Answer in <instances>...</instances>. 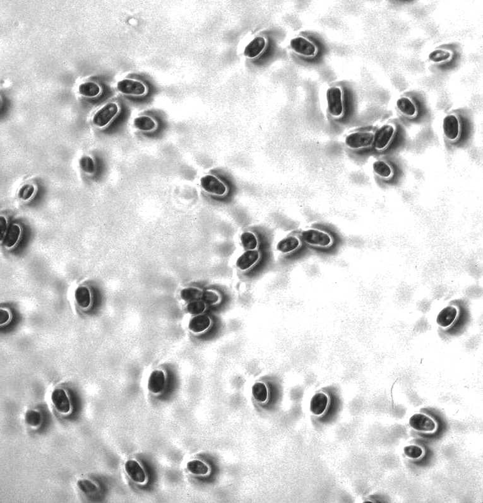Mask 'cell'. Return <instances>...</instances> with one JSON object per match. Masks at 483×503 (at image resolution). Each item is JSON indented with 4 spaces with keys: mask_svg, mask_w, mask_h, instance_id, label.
Masks as SVG:
<instances>
[{
    "mask_svg": "<svg viewBox=\"0 0 483 503\" xmlns=\"http://www.w3.org/2000/svg\"><path fill=\"white\" fill-rule=\"evenodd\" d=\"M410 427L422 432H432L436 428L435 422L429 416L423 414H416L411 417Z\"/></svg>",
    "mask_w": 483,
    "mask_h": 503,
    "instance_id": "cell-11",
    "label": "cell"
},
{
    "mask_svg": "<svg viewBox=\"0 0 483 503\" xmlns=\"http://www.w3.org/2000/svg\"><path fill=\"white\" fill-rule=\"evenodd\" d=\"M290 46L295 53L305 57H314L318 52L316 44L302 35L292 38L290 41Z\"/></svg>",
    "mask_w": 483,
    "mask_h": 503,
    "instance_id": "cell-5",
    "label": "cell"
},
{
    "mask_svg": "<svg viewBox=\"0 0 483 503\" xmlns=\"http://www.w3.org/2000/svg\"><path fill=\"white\" fill-rule=\"evenodd\" d=\"M187 469L190 472L195 475H206L208 473V466L203 461L194 460L187 463Z\"/></svg>",
    "mask_w": 483,
    "mask_h": 503,
    "instance_id": "cell-30",
    "label": "cell"
},
{
    "mask_svg": "<svg viewBox=\"0 0 483 503\" xmlns=\"http://www.w3.org/2000/svg\"><path fill=\"white\" fill-rule=\"evenodd\" d=\"M134 124L136 129L145 132L153 131L157 128L156 121L148 115H141L135 118Z\"/></svg>",
    "mask_w": 483,
    "mask_h": 503,
    "instance_id": "cell-25",
    "label": "cell"
},
{
    "mask_svg": "<svg viewBox=\"0 0 483 503\" xmlns=\"http://www.w3.org/2000/svg\"><path fill=\"white\" fill-rule=\"evenodd\" d=\"M301 240L296 236H288L280 240L277 244V250L283 254H289L293 253L300 248Z\"/></svg>",
    "mask_w": 483,
    "mask_h": 503,
    "instance_id": "cell-18",
    "label": "cell"
},
{
    "mask_svg": "<svg viewBox=\"0 0 483 503\" xmlns=\"http://www.w3.org/2000/svg\"><path fill=\"white\" fill-rule=\"evenodd\" d=\"M220 297L217 293L213 290H206L203 292L201 295V300L203 301L206 305H213L219 302Z\"/></svg>",
    "mask_w": 483,
    "mask_h": 503,
    "instance_id": "cell-32",
    "label": "cell"
},
{
    "mask_svg": "<svg viewBox=\"0 0 483 503\" xmlns=\"http://www.w3.org/2000/svg\"><path fill=\"white\" fill-rule=\"evenodd\" d=\"M125 471L132 480L137 483H144L146 475L144 471L137 461L131 460L127 461L125 466Z\"/></svg>",
    "mask_w": 483,
    "mask_h": 503,
    "instance_id": "cell-15",
    "label": "cell"
},
{
    "mask_svg": "<svg viewBox=\"0 0 483 503\" xmlns=\"http://www.w3.org/2000/svg\"><path fill=\"white\" fill-rule=\"evenodd\" d=\"M429 60L436 64L449 62L452 57L451 51L445 49H436L430 52Z\"/></svg>",
    "mask_w": 483,
    "mask_h": 503,
    "instance_id": "cell-26",
    "label": "cell"
},
{
    "mask_svg": "<svg viewBox=\"0 0 483 503\" xmlns=\"http://www.w3.org/2000/svg\"><path fill=\"white\" fill-rule=\"evenodd\" d=\"M79 93L87 98H95L101 92V88L98 83L87 82L82 83L79 87Z\"/></svg>",
    "mask_w": 483,
    "mask_h": 503,
    "instance_id": "cell-24",
    "label": "cell"
},
{
    "mask_svg": "<svg viewBox=\"0 0 483 503\" xmlns=\"http://www.w3.org/2000/svg\"><path fill=\"white\" fill-rule=\"evenodd\" d=\"M34 186L32 185H26L22 187L19 191V197L24 200H29L34 195Z\"/></svg>",
    "mask_w": 483,
    "mask_h": 503,
    "instance_id": "cell-37",
    "label": "cell"
},
{
    "mask_svg": "<svg viewBox=\"0 0 483 503\" xmlns=\"http://www.w3.org/2000/svg\"><path fill=\"white\" fill-rule=\"evenodd\" d=\"M396 106L399 111L405 117L413 118L418 114V107L410 96H402L397 99Z\"/></svg>",
    "mask_w": 483,
    "mask_h": 503,
    "instance_id": "cell-13",
    "label": "cell"
},
{
    "mask_svg": "<svg viewBox=\"0 0 483 503\" xmlns=\"http://www.w3.org/2000/svg\"><path fill=\"white\" fill-rule=\"evenodd\" d=\"M10 312L5 309H1L0 311V324L1 325L6 324L10 320Z\"/></svg>",
    "mask_w": 483,
    "mask_h": 503,
    "instance_id": "cell-38",
    "label": "cell"
},
{
    "mask_svg": "<svg viewBox=\"0 0 483 503\" xmlns=\"http://www.w3.org/2000/svg\"><path fill=\"white\" fill-rule=\"evenodd\" d=\"M267 46V38L263 35L256 36L245 47L244 54L248 59L253 60L261 56Z\"/></svg>",
    "mask_w": 483,
    "mask_h": 503,
    "instance_id": "cell-10",
    "label": "cell"
},
{
    "mask_svg": "<svg viewBox=\"0 0 483 503\" xmlns=\"http://www.w3.org/2000/svg\"><path fill=\"white\" fill-rule=\"evenodd\" d=\"M457 314V309L454 306H447L438 315L437 322L441 327H448L454 322L456 319Z\"/></svg>",
    "mask_w": 483,
    "mask_h": 503,
    "instance_id": "cell-19",
    "label": "cell"
},
{
    "mask_svg": "<svg viewBox=\"0 0 483 503\" xmlns=\"http://www.w3.org/2000/svg\"><path fill=\"white\" fill-rule=\"evenodd\" d=\"M21 234L20 226L16 224H12L8 228L4 239L2 240L4 247L8 248H12L18 242Z\"/></svg>",
    "mask_w": 483,
    "mask_h": 503,
    "instance_id": "cell-21",
    "label": "cell"
},
{
    "mask_svg": "<svg viewBox=\"0 0 483 503\" xmlns=\"http://www.w3.org/2000/svg\"><path fill=\"white\" fill-rule=\"evenodd\" d=\"M405 455L411 458H418L423 454V450L416 446L405 447L404 449Z\"/></svg>",
    "mask_w": 483,
    "mask_h": 503,
    "instance_id": "cell-35",
    "label": "cell"
},
{
    "mask_svg": "<svg viewBox=\"0 0 483 503\" xmlns=\"http://www.w3.org/2000/svg\"><path fill=\"white\" fill-rule=\"evenodd\" d=\"M203 292L198 287H189L181 290L180 296L181 299L187 302L201 299Z\"/></svg>",
    "mask_w": 483,
    "mask_h": 503,
    "instance_id": "cell-28",
    "label": "cell"
},
{
    "mask_svg": "<svg viewBox=\"0 0 483 503\" xmlns=\"http://www.w3.org/2000/svg\"><path fill=\"white\" fill-rule=\"evenodd\" d=\"M119 110V106L116 102H109L104 105L93 116L94 125L98 128L106 127L116 117Z\"/></svg>",
    "mask_w": 483,
    "mask_h": 503,
    "instance_id": "cell-4",
    "label": "cell"
},
{
    "mask_svg": "<svg viewBox=\"0 0 483 503\" xmlns=\"http://www.w3.org/2000/svg\"><path fill=\"white\" fill-rule=\"evenodd\" d=\"M373 170L377 176L383 179H388L393 176L394 171L391 166L383 160H377L373 164Z\"/></svg>",
    "mask_w": 483,
    "mask_h": 503,
    "instance_id": "cell-23",
    "label": "cell"
},
{
    "mask_svg": "<svg viewBox=\"0 0 483 503\" xmlns=\"http://www.w3.org/2000/svg\"><path fill=\"white\" fill-rule=\"evenodd\" d=\"M211 325V319L204 314L193 317L189 322V328L193 333L199 334L208 330Z\"/></svg>",
    "mask_w": 483,
    "mask_h": 503,
    "instance_id": "cell-17",
    "label": "cell"
},
{
    "mask_svg": "<svg viewBox=\"0 0 483 503\" xmlns=\"http://www.w3.org/2000/svg\"><path fill=\"white\" fill-rule=\"evenodd\" d=\"M165 383V374L162 370H154L151 373L148 381V389L154 394L163 391Z\"/></svg>",
    "mask_w": 483,
    "mask_h": 503,
    "instance_id": "cell-16",
    "label": "cell"
},
{
    "mask_svg": "<svg viewBox=\"0 0 483 503\" xmlns=\"http://www.w3.org/2000/svg\"><path fill=\"white\" fill-rule=\"evenodd\" d=\"M77 486L85 494H90L96 493L98 491V488L95 483L87 479L79 480L77 482Z\"/></svg>",
    "mask_w": 483,
    "mask_h": 503,
    "instance_id": "cell-33",
    "label": "cell"
},
{
    "mask_svg": "<svg viewBox=\"0 0 483 503\" xmlns=\"http://www.w3.org/2000/svg\"><path fill=\"white\" fill-rule=\"evenodd\" d=\"M201 186L209 194L221 196L227 192V187L216 176L207 175L200 180Z\"/></svg>",
    "mask_w": 483,
    "mask_h": 503,
    "instance_id": "cell-9",
    "label": "cell"
},
{
    "mask_svg": "<svg viewBox=\"0 0 483 503\" xmlns=\"http://www.w3.org/2000/svg\"><path fill=\"white\" fill-rule=\"evenodd\" d=\"M26 422L31 427H36L41 423V414L37 411H29L26 414Z\"/></svg>",
    "mask_w": 483,
    "mask_h": 503,
    "instance_id": "cell-34",
    "label": "cell"
},
{
    "mask_svg": "<svg viewBox=\"0 0 483 503\" xmlns=\"http://www.w3.org/2000/svg\"><path fill=\"white\" fill-rule=\"evenodd\" d=\"M302 237L306 244L313 247L327 248L333 243L332 237L328 232L318 228H309L303 231Z\"/></svg>",
    "mask_w": 483,
    "mask_h": 503,
    "instance_id": "cell-2",
    "label": "cell"
},
{
    "mask_svg": "<svg viewBox=\"0 0 483 503\" xmlns=\"http://www.w3.org/2000/svg\"><path fill=\"white\" fill-rule=\"evenodd\" d=\"M118 92L123 95L142 96L147 92V87L140 80L125 79L120 80L117 84Z\"/></svg>",
    "mask_w": 483,
    "mask_h": 503,
    "instance_id": "cell-7",
    "label": "cell"
},
{
    "mask_svg": "<svg viewBox=\"0 0 483 503\" xmlns=\"http://www.w3.org/2000/svg\"><path fill=\"white\" fill-rule=\"evenodd\" d=\"M51 400L54 407L60 413L67 414L70 411V401L64 390L62 389L54 390L51 395Z\"/></svg>",
    "mask_w": 483,
    "mask_h": 503,
    "instance_id": "cell-14",
    "label": "cell"
},
{
    "mask_svg": "<svg viewBox=\"0 0 483 503\" xmlns=\"http://www.w3.org/2000/svg\"><path fill=\"white\" fill-rule=\"evenodd\" d=\"M7 222L6 218L4 217L0 218V236H1V241L5 237V234L7 231Z\"/></svg>",
    "mask_w": 483,
    "mask_h": 503,
    "instance_id": "cell-39",
    "label": "cell"
},
{
    "mask_svg": "<svg viewBox=\"0 0 483 503\" xmlns=\"http://www.w3.org/2000/svg\"><path fill=\"white\" fill-rule=\"evenodd\" d=\"M261 258V253L257 250H246L236 261V266L242 272H246L257 263Z\"/></svg>",
    "mask_w": 483,
    "mask_h": 503,
    "instance_id": "cell-12",
    "label": "cell"
},
{
    "mask_svg": "<svg viewBox=\"0 0 483 503\" xmlns=\"http://www.w3.org/2000/svg\"><path fill=\"white\" fill-rule=\"evenodd\" d=\"M374 132L370 131L353 132L346 138L345 144L350 150H358L370 147L374 144Z\"/></svg>",
    "mask_w": 483,
    "mask_h": 503,
    "instance_id": "cell-3",
    "label": "cell"
},
{
    "mask_svg": "<svg viewBox=\"0 0 483 503\" xmlns=\"http://www.w3.org/2000/svg\"><path fill=\"white\" fill-rule=\"evenodd\" d=\"M74 297L79 307L87 309L90 306L92 298L90 289L87 287L81 286L77 287L75 291Z\"/></svg>",
    "mask_w": 483,
    "mask_h": 503,
    "instance_id": "cell-22",
    "label": "cell"
},
{
    "mask_svg": "<svg viewBox=\"0 0 483 503\" xmlns=\"http://www.w3.org/2000/svg\"><path fill=\"white\" fill-rule=\"evenodd\" d=\"M327 110L332 117L341 118L344 112V91L341 87H331L327 91Z\"/></svg>",
    "mask_w": 483,
    "mask_h": 503,
    "instance_id": "cell-1",
    "label": "cell"
},
{
    "mask_svg": "<svg viewBox=\"0 0 483 503\" xmlns=\"http://www.w3.org/2000/svg\"><path fill=\"white\" fill-rule=\"evenodd\" d=\"M252 395L256 401L265 402L268 398L267 385L263 382H257L252 386Z\"/></svg>",
    "mask_w": 483,
    "mask_h": 503,
    "instance_id": "cell-29",
    "label": "cell"
},
{
    "mask_svg": "<svg viewBox=\"0 0 483 503\" xmlns=\"http://www.w3.org/2000/svg\"><path fill=\"white\" fill-rule=\"evenodd\" d=\"M207 305L201 300L193 301L189 302L187 306V311L193 316H198L202 314L206 311Z\"/></svg>",
    "mask_w": 483,
    "mask_h": 503,
    "instance_id": "cell-31",
    "label": "cell"
},
{
    "mask_svg": "<svg viewBox=\"0 0 483 503\" xmlns=\"http://www.w3.org/2000/svg\"><path fill=\"white\" fill-rule=\"evenodd\" d=\"M81 166L82 169L87 173H93L95 169V163L90 157H85L82 159Z\"/></svg>",
    "mask_w": 483,
    "mask_h": 503,
    "instance_id": "cell-36",
    "label": "cell"
},
{
    "mask_svg": "<svg viewBox=\"0 0 483 503\" xmlns=\"http://www.w3.org/2000/svg\"><path fill=\"white\" fill-rule=\"evenodd\" d=\"M443 131L447 140L455 142L460 137V123L459 117L455 114L447 115L443 121Z\"/></svg>",
    "mask_w": 483,
    "mask_h": 503,
    "instance_id": "cell-8",
    "label": "cell"
},
{
    "mask_svg": "<svg viewBox=\"0 0 483 503\" xmlns=\"http://www.w3.org/2000/svg\"><path fill=\"white\" fill-rule=\"evenodd\" d=\"M241 242L246 250H256L258 246V240L252 231H245L241 236Z\"/></svg>",
    "mask_w": 483,
    "mask_h": 503,
    "instance_id": "cell-27",
    "label": "cell"
},
{
    "mask_svg": "<svg viewBox=\"0 0 483 503\" xmlns=\"http://www.w3.org/2000/svg\"><path fill=\"white\" fill-rule=\"evenodd\" d=\"M328 404V398L324 393L314 395L310 402V411L314 415H322L326 411Z\"/></svg>",
    "mask_w": 483,
    "mask_h": 503,
    "instance_id": "cell-20",
    "label": "cell"
},
{
    "mask_svg": "<svg viewBox=\"0 0 483 503\" xmlns=\"http://www.w3.org/2000/svg\"><path fill=\"white\" fill-rule=\"evenodd\" d=\"M396 128L393 124H386L377 130L374 134L373 145L378 151L385 150L390 145L396 134Z\"/></svg>",
    "mask_w": 483,
    "mask_h": 503,
    "instance_id": "cell-6",
    "label": "cell"
}]
</instances>
